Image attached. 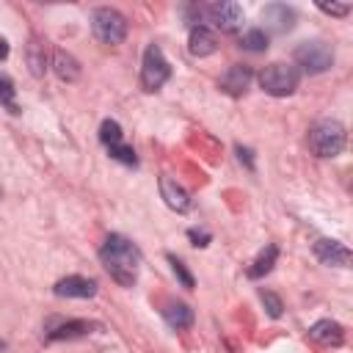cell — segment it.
Returning <instances> with one entry per match:
<instances>
[{
	"label": "cell",
	"instance_id": "cell-1",
	"mask_svg": "<svg viewBox=\"0 0 353 353\" xmlns=\"http://www.w3.org/2000/svg\"><path fill=\"white\" fill-rule=\"evenodd\" d=\"M99 259L105 265V270L110 273V279L121 287H132L138 281V270H141V248L127 240L124 234H108L102 248H99Z\"/></svg>",
	"mask_w": 353,
	"mask_h": 353
},
{
	"label": "cell",
	"instance_id": "cell-2",
	"mask_svg": "<svg viewBox=\"0 0 353 353\" xmlns=\"http://www.w3.org/2000/svg\"><path fill=\"white\" fill-rule=\"evenodd\" d=\"M345 127L336 119H320L309 130V149L317 157H336L345 149Z\"/></svg>",
	"mask_w": 353,
	"mask_h": 353
},
{
	"label": "cell",
	"instance_id": "cell-3",
	"mask_svg": "<svg viewBox=\"0 0 353 353\" xmlns=\"http://www.w3.org/2000/svg\"><path fill=\"white\" fill-rule=\"evenodd\" d=\"M301 83V72L292 63H270L259 72V85L270 97H290Z\"/></svg>",
	"mask_w": 353,
	"mask_h": 353
},
{
	"label": "cell",
	"instance_id": "cell-4",
	"mask_svg": "<svg viewBox=\"0 0 353 353\" xmlns=\"http://www.w3.org/2000/svg\"><path fill=\"white\" fill-rule=\"evenodd\" d=\"M91 30L102 44L116 47L127 39V19L116 8L102 6V8H94V14H91Z\"/></svg>",
	"mask_w": 353,
	"mask_h": 353
},
{
	"label": "cell",
	"instance_id": "cell-5",
	"mask_svg": "<svg viewBox=\"0 0 353 353\" xmlns=\"http://www.w3.org/2000/svg\"><path fill=\"white\" fill-rule=\"evenodd\" d=\"M292 58L309 74H320V72H328L334 66V50L325 41H303L295 47Z\"/></svg>",
	"mask_w": 353,
	"mask_h": 353
},
{
	"label": "cell",
	"instance_id": "cell-6",
	"mask_svg": "<svg viewBox=\"0 0 353 353\" xmlns=\"http://www.w3.org/2000/svg\"><path fill=\"white\" fill-rule=\"evenodd\" d=\"M168 77H171V63L165 61V55L157 44H149L143 50V63H141V88L157 91Z\"/></svg>",
	"mask_w": 353,
	"mask_h": 353
},
{
	"label": "cell",
	"instance_id": "cell-7",
	"mask_svg": "<svg viewBox=\"0 0 353 353\" xmlns=\"http://www.w3.org/2000/svg\"><path fill=\"white\" fill-rule=\"evenodd\" d=\"M207 22H212L223 33H234L243 25V8L237 3H232V0L212 3V6H207Z\"/></svg>",
	"mask_w": 353,
	"mask_h": 353
},
{
	"label": "cell",
	"instance_id": "cell-8",
	"mask_svg": "<svg viewBox=\"0 0 353 353\" xmlns=\"http://www.w3.org/2000/svg\"><path fill=\"white\" fill-rule=\"evenodd\" d=\"M314 256L323 262V265H334V268H350V251L347 245H342L339 240H328V237H320L314 245H312Z\"/></svg>",
	"mask_w": 353,
	"mask_h": 353
},
{
	"label": "cell",
	"instance_id": "cell-9",
	"mask_svg": "<svg viewBox=\"0 0 353 353\" xmlns=\"http://www.w3.org/2000/svg\"><path fill=\"white\" fill-rule=\"evenodd\" d=\"M251 69L245 66V63H232L223 74H221V80H218V85H221V91H226L229 97H243L245 91H248V85H251Z\"/></svg>",
	"mask_w": 353,
	"mask_h": 353
},
{
	"label": "cell",
	"instance_id": "cell-10",
	"mask_svg": "<svg viewBox=\"0 0 353 353\" xmlns=\"http://www.w3.org/2000/svg\"><path fill=\"white\" fill-rule=\"evenodd\" d=\"M52 292L58 298H94L97 295V281L85 279V276H66V279L55 281Z\"/></svg>",
	"mask_w": 353,
	"mask_h": 353
},
{
	"label": "cell",
	"instance_id": "cell-11",
	"mask_svg": "<svg viewBox=\"0 0 353 353\" xmlns=\"http://www.w3.org/2000/svg\"><path fill=\"white\" fill-rule=\"evenodd\" d=\"M309 339L314 345H323V347H339L345 342V328L336 320H317L309 328Z\"/></svg>",
	"mask_w": 353,
	"mask_h": 353
},
{
	"label": "cell",
	"instance_id": "cell-12",
	"mask_svg": "<svg viewBox=\"0 0 353 353\" xmlns=\"http://www.w3.org/2000/svg\"><path fill=\"white\" fill-rule=\"evenodd\" d=\"M262 22L273 33H287L295 25V11L290 6H284V3H270V6L262 8Z\"/></svg>",
	"mask_w": 353,
	"mask_h": 353
},
{
	"label": "cell",
	"instance_id": "cell-13",
	"mask_svg": "<svg viewBox=\"0 0 353 353\" xmlns=\"http://www.w3.org/2000/svg\"><path fill=\"white\" fill-rule=\"evenodd\" d=\"M218 50V39L215 33L207 28V25H193L190 28V36H188V52L193 58H207Z\"/></svg>",
	"mask_w": 353,
	"mask_h": 353
},
{
	"label": "cell",
	"instance_id": "cell-14",
	"mask_svg": "<svg viewBox=\"0 0 353 353\" xmlns=\"http://www.w3.org/2000/svg\"><path fill=\"white\" fill-rule=\"evenodd\" d=\"M160 196H163V201L174 210V212H188L190 210V193L176 182V179H171V176H160Z\"/></svg>",
	"mask_w": 353,
	"mask_h": 353
},
{
	"label": "cell",
	"instance_id": "cell-15",
	"mask_svg": "<svg viewBox=\"0 0 353 353\" xmlns=\"http://www.w3.org/2000/svg\"><path fill=\"white\" fill-rule=\"evenodd\" d=\"M94 328H99V325H97V323H91V320H69V323H61V325L50 328L44 339H47V342H58V339H77V336L91 334Z\"/></svg>",
	"mask_w": 353,
	"mask_h": 353
},
{
	"label": "cell",
	"instance_id": "cell-16",
	"mask_svg": "<svg viewBox=\"0 0 353 353\" xmlns=\"http://www.w3.org/2000/svg\"><path fill=\"white\" fill-rule=\"evenodd\" d=\"M52 72L58 74V80L74 83L80 77V61L72 52H66V50H55L52 52Z\"/></svg>",
	"mask_w": 353,
	"mask_h": 353
},
{
	"label": "cell",
	"instance_id": "cell-17",
	"mask_svg": "<svg viewBox=\"0 0 353 353\" xmlns=\"http://www.w3.org/2000/svg\"><path fill=\"white\" fill-rule=\"evenodd\" d=\"M163 317H165V323H168L171 328H176V331L193 325V309H190L188 303H182V301H171V303H165Z\"/></svg>",
	"mask_w": 353,
	"mask_h": 353
},
{
	"label": "cell",
	"instance_id": "cell-18",
	"mask_svg": "<svg viewBox=\"0 0 353 353\" xmlns=\"http://www.w3.org/2000/svg\"><path fill=\"white\" fill-rule=\"evenodd\" d=\"M276 259H279V248H276V245H265V248L256 254V259L251 262L248 279H262V276H268V273L273 270Z\"/></svg>",
	"mask_w": 353,
	"mask_h": 353
},
{
	"label": "cell",
	"instance_id": "cell-19",
	"mask_svg": "<svg viewBox=\"0 0 353 353\" xmlns=\"http://www.w3.org/2000/svg\"><path fill=\"white\" fill-rule=\"evenodd\" d=\"M28 66H30V72H33L36 77H41V74L47 72V50H44V44L36 41V39L28 44Z\"/></svg>",
	"mask_w": 353,
	"mask_h": 353
},
{
	"label": "cell",
	"instance_id": "cell-20",
	"mask_svg": "<svg viewBox=\"0 0 353 353\" xmlns=\"http://www.w3.org/2000/svg\"><path fill=\"white\" fill-rule=\"evenodd\" d=\"M240 44H243V50H248V52H262V50H268V33H265L262 28H251V30L243 33Z\"/></svg>",
	"mask_w": 353,
	"mask_h": 353
},
{
	"label": "cell",
	"instance_id": "cell-21",
	"mask_svg": "<svg viewBox=\"0 0 353 353\" xmlns=\"http://www.w3.org/2000/svg\"><path fill=\"white\" fill-rule=\"evenodd\" d=\"M121 124L116 121V119H105L102 121V127H99V141L110 149V146H116V143H121Z\"/></svg>",
	"mask_w": 353,
	"mask_h": 353
},
{
	"label": "cell",
	"instance_id": "cell-22",
	"mask_svg": "<svg viewBox=\"0 0 353 353\" xmlns=\"http://www.w3.org/2000/svg\"><path fill=\"white\" fill-rule=\"evenodd\" d=\"M14 94H17L14 80H11L8 74H0V105H3L8 113H19V105L14 102Z\"/></svg>",
	"mask_w": 353,
	"mask_h": 353
},
{
	"label": "cell",
	"instance_id": "cell-23",
	"mask_svg": "<svg viewBox=\"0 0 353 353\" xmlns=\"http://www.w3.org/2000/svg\"><path fill=\"white\" fill-rule=\"evenodd\" d=\"M108 152H110V157H113V160H119V163H124V165H138L135 149H132V146H127L124 141H121V143H116V146H110Z\"/></svg>",
	"mask_w": 353,
	"mask_h": 353
},
{
	"label": "cell",
	"instance_id": "cell-24",
	"mask_svg": "<svg viewBox=\"0 0 353 353\" xmlns=\"http://www.w3.org/2000/svg\"><path fill=\"white\" fill-rule=\"evenodd\" d=\"M259 295H262V303H265L268 314H270V317H281V312H284V303H281V298H279L276 292H270V290H262Z\"/></svg>",
	"mask_w": 353,
	"mask_h": 353
},
{
	"label": "cell",
	"instance_id": "cell-25",
	"mask_svg": "<svg viewBox=\"0 0 353 353\" xmlns=\"http://www.w3.org/2000/svg\"><path fill=\"white\" fill-rule=\"evenodd\" d=\"M168 262H171V268H174V273H176V279L182 281V287H188V290H193V276L188 273V268H185V262H182V259H176L174 254H168Z\"/></svg>",
	"mask_w": 353,
	"mask_h": 353
},
{
	"label": "cell",
	"instance_id": "cell-26",
	"mask_svg": "<svg viewBox=\"0 0 353 353\" xmlns=\"http://www.w3.org/2000/svg\"><path fill=\"white\" fill-rule=\"evenodd\" d=\"M317 8L323 14H331V17H347L350 14V6H345V3H320Z\"/></svg>",
	"mask_w": 353,
	"mask_h": 353
},
{
	"label": "cell",
	"instance_id": "cell-27",
	"mask_svg": "<svg viewBox=\"0 0 353 353\" xmlns=\"http://www.w3.org/2000/svg\"><path fill=\"white\" fill-rule=\"evenodd\" d=\"M188 237L193 240V245H201V248L212 240V237H210V232H204V229H188Z\"/></svg>",
	"mask_w": 353,
	"mask_h": 353
},
{
	"label": "cell",
	"instance_id": "cell-28",
	"mask_svg": "<svg viewBox=\"0 0 353 353\" xmlns=\"http://www.w3.org/2000/svg\"><path fill=\"white\" fill-rule=\"evenodd\" d=\"M254 152L251 149H245V146H237V157H240V163H245L251 171H254V157H251Z\"/></svg>",
	"mask_w": 353,
	"mask_h": 353
},
{
	"label": "cell",
	"instance_id": "cell-29",
	"mask_svg": "<svg viewBox=\"0 0 353 353\" xmlns=\"http://www.w3.org/2000/svg\"><path fill=\"white\" fill-rule=\"evenodd\" d=\"M8 58V44H6V39L0 36V61H6Z\"/></svg>",
	"mask_w": 353,
	"mask_h": 353
}]
</instances>
